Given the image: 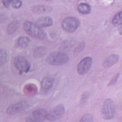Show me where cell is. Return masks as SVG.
Returning <instances> with one entry per match:
<instances>
[{
    "label": "cell",
    "mask_w": 122,
    "mask_h": 122,
    "mask_svg": "<svg viewBox=\"0 0 122 122\" xmlns=\"http://www.w3.org/2000/svg\"><path fill=\"white\" fill-rule=\"evenodd\" d=\"M23 29L30 36L38 39H43L46 35L42 28L37 23L30 21H26L23 23Z\"/></svg>",
    "instance_id": "6da1fadb"
},
{
    "label": "cell",
    "mask_w": 122,
    "mask_h": 122,
    "mask_svg": "<svg viewBox=\"0 0 122 122\" xmlns=\"http://www.w3.org/2000/svg\"><path fill=\"white\" fill-rule=\"evenodd\" d=\"M69 60L68 56L63 52L55 51L49 54L46 59L47 62L51 65L60 66L65 64Z\"/></svg>",
    "instance_id": "7a4b0ae2"
},
{
    "label": "cell",
    "mask_w": 122,
    "mask_h": 122,
    "mask_svg": "<svg viewBox=\"0 0 122 122\" xmlns=\"http://www.w3.org/2000/svg\"><path fill=\"white\" fill-rule=\"evenodd\" d=\"M115 105L111 99H106L102 107L101 114L102 117L105 120L112 119L115 114Z\"/></svg>",
    "instance_id": "3957f363"
},
{
    "label": "cell",
    "mask_w": 122,
    "mask_h": 122,
    "mask_svg": "<svg viewBox=\"0 0 122 122\" xmlns=\"http://www.w3.org/2000/svg\"><path fill=\"white\" fill-rule=\"evenodd\" d=\"M14 65L15 67L20 72H28L30 68V65L29 61L23 56H17L14 59Z\"/></svg>",
    "instance_id": "277c9868"
},
{
    "label": "cell",
    "mask_w": 122,
    "mask_h": 122,
    "mask_svg": "<svg viewBox=\"0 0 122 122\" xmlns=\"http://www.w3.org/2000/svg\"><path fill=\"white\" fill-rule=\"evenodd\" d=\"M79 21L74 17H69L65 18L61 23L63 29L68 32H72L76 30L79 26Z\"/></svg>",
    "instance_id": "5b68a950"
},
{
    "label": "cell",
    "mask_w": 122,
    "mask_h": 122,
    "mask_svg": "<svg viewBox=\"0 0 122 122\" xmlns=\"http://www.w3.org/2000/svg\"><path fill=\"white\" fill-rule=\"evenodd\" d=\"M29 107V103L26 101H22L9 106L6 109L8 114L15 115L20 113L27 109Z\"/></svg>",
    "instance_id": "8992f818"
},
{
    "label": "cell",
    "mask_w": 122,
    "mask_h": 122,
    "mask_svg": "<svg viewBox=\"0 0 122 122\" xmlns=\"http://www.w3.org/2000/svg\"><path fill=\"white\" fill-rule=\"evenodd\" d=\"M65 112V108L63 104H60L54 107L48 113L47 119L50 121H55L60 119Z\"/></svg>",
    "instance_id": "52a82bcc"
},
{
    "label": "cell",
    "mask_w": 122,
    "mask_h": 122,
    "mask_svg": "<svg viewBox=\"0 0 122 122\" xmlns=\"http://www.w3.org/2000/svg\"><path fill=\"white\" fill-rule=\"evenodd\" d=\"M92 62V59L90 57H86L82 59L78 64L77 72L80 75H84L90 70Z\"/></svg>",
    "instance_id": "ba28073f"
},
{
    "label": "cell",
    "mask_w": 122,
    "mask_h": 122,
    "mask_svg": "<svg viewBox=\"0 0 122 122\" xmlns=\"http://www.w3.org/2000/svg\"><path fill=\"white\" fill-rule=\"evenodd\" d=\"M47 111L43 108H39L35 110L31 115L27 118L26 121L32 122H42L45 120L48 115Z\"/></svg>",
    "instance_id": "9c48e42d"
},
{
    "label": "cell",
    "mask_w": 122,
    "mask_h": 122,
    "mask_svg": "<svg viewBox=\"0 0 122 122\" xmlns=\"http://www.w3.org/2000/svg\"><path fill=\"white\" fill-rule=\"evenodd\" d=\"M120 58L117 54H112L106 57L104 60L102 65L105 67H110L114 65L118 62Z\"/></svg>",
    "instance_id": "30bf717a"
},
{
    "label": "cell",
    "mask_w": 122,
    "mask_h": 122,
    "mask_svg": "<svg viewBox=\"0 0 122 122\" xmlns=\"http://www.w3.org/2000/svg\"><path fill=\"white\" fill-rule=\"evenodd\" d=\"M54 79L51 76H47L44 78L41 82V87L43 91H48L52 86Z\"/></svg>",
    "instance_id": "8fae6325"
},
{
    "label": "cell",
    "mask_w": 122,
    "mask_h": 122,
    "mask_svg": "<svg viewBox=\"0 0 122 122\" xmlns=\"http://www.w3.org/2000/svg\"><path fill=\"white\" fill-rule=\"evenodd\" d=\"M52 20L50 17H41L39 18L37 21V24L41 28L50 27L52 24Z\"/></svg>",
    "instance_id": "7c38bea8"
},
{
    "label": "cell",
    "mask_w": 122,
    "mask_h": 122,
    "mask_svg": "<svg viewBox=\"0 0 122 122\" xmlns=\"http://www.w3.org/2000/svg\"><path fill=\"white\" fill-rule=\"evenodd\" d=\"M51 7L44 5H38L33 8V11L37 13H45L51 12Z\"/></svg>",
    "instance_id": "4fadbf2b"
},
{
    "label": "cell",
    "mask_w": 122,
    "mask_h": 122,
    "mask_svg": "<svg viewBox=\"0 0 122 122\" xmlns=\"http://www.w3.org/2000/svg\"><path fill=\"white\" fill-rule=\"evenodd\" d=\"M30 41V39L29 38L25 36L20 37L19 38L17 41V45L21 48H25L29 45Z\"/></svg>",
    "instance_id": "5bb4252c"
},
{
    "label": "cell",
    "mask_w": 122,
    "mask_h": 122,
    "mask_svg": "<svg viewBox=\"0 0 122 122\" xmlns=\"http://www.w3.org/2000/svg\"><path fill=\"white\" fill-rule=\"evenodd\" d=\"M78 11L82 14H88L91 11V6L85 3H81L78 6Z\"/></svg>",
    "instance_id": "9a60e30c"
},
{
    "label": "cell",
    "mask_w": 122,
    "mask_h": 122,
    "mask_svg": "<svg viewBox=\"0 0 122 122\" xmlns=\"http://www.w3.org/2000/svg\"><path fill=\"white\" fill-rule=\"evenodd\" d=\"M46 52V49L43 46H39L36 48L33 53V56L36 58H40L43 56Z\"/></svg>",
    "instance_id": "2e32d148"
},
{
    "label": "cell",
    "mask_w": 122,
    "mask_h": 122,
    "mask_svg": "<svg viewBox=\"0 0 122 122\" xmlns=\"http://www.w3.org/2000/svg\"><path fill=\"white\" fill-rule=\"evenodd\" d=\"M112 23L115 26H119L122 24V11L114 15L112 20Z\"/></svg>",
    "instance_id": "e0dca14e"
},
{
    "label": "cell",
    "mask_w": 122,
    "mask_h": 122,
    "mask_svg": "<svg viewBox=\"0 0 122 122\" xmlns=\"http://www.w3.org/2000/svg\"><path fill=\"white\" fill-rule=\"evenodd\" d=\"M19 26V24L17 21H14L11 22L7 28V31L8 33L10 34L13 33L17 30Z\"/></svg>",
    "instance_id": "ac0fdd59"
},
{
    "label": "cell",
    "mask_w": 122,
    "mask_h": 122,
    "mask_svg": "<svg viewBox=\"0 0 122 122\" xmlns=\"http://www.w3.org/2000/svg\"><path fill=\"white\" fill-rule=\"evenodd\" d=\"M7 52L6 51L3 49H1L0 50V65L2 66V65L4 64L6 61L7 59Z\"/></svg>",
    "instance_id": "d6986e66"
},
{
    "label": "cell",
    "mask_w": 122,
    "mask_h": 122,
    "mask_svg": "<svg viewBox=\"0 0 122 122\" xmlns=\"http://www.w3.org/2000/svg\"><path fill=\"white\" fill-rule=\"evenodd\" d=\"M80 122H93V117L91 114H86L83 116Z\"/></svg>",
    "instance_id": "ffe728a7"
},
{
    "label": "cell",
    "mask_w": 122,
    "mask_h": 122,
    "mask_svg": "<svg viewBox=\"0 0 122 122\" xmlns=\"http://www.w3.org/2000/svg\"><path fill=\"white\" fill-rule=\"evenodd\" d=\"M12 6L13 8H20L21 5H22V2L20 0H12L11 3Z\"/></svg>",
    "instance_id": "44dd1931"
},
{
    "label": "cell",
    "mask_w": 122,
    "mask_h": 122,
    "mask_svg": "<svg viewBox=\"0 0 122 122\" xmlns=\"http://www.w3.org/2000/svg\"><path fill=\"white\" fill-rule=\"evenodd\" d=\"M119 73H118V74H117L116 75H115L113 77V78L112 79V80H111V81H110V82L109 85H112V84H114L116 82V81H117L118 79L119 78Z\"/></svg>",
    "instance_id": "7402d4cb"
},
{
    "label": "cell",
    "mask_w": 122,
    "mask_h": 122,
    "mask_svg": "<svg viewBox=\"0 0 122 122\" xmlns=\"http://www.w3.org/2000/svg\"><path fill=\"white\" fill-rule=\"evenodd\" d=\"M11 1L12 0H3L2 1V3L4 5V6L6 7V8H8L10 4H11Z\"/></svg>",
    "instance_id": "603a6c76"
}]
</instances>
